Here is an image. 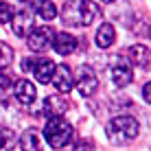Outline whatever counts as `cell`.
Wrapping results in <instances>:
<instances>
[{
    "label": "cell",
    "instance_id": "8fae6325",
    "mask_svg": "<svg viewBox=\"0 0 151 151\" xmlns=\"http://www.w3.org/2000/svg\"><path fill=\"white\" fill-rule=\"evenodd\" d=\"M53 48H55V53H59V55H72L77 50V37L70 35V33H55Z\"/></svg>",
    "mask_w": 151,
    "mask_h": 151
},
{
    "label": "cell",
    "instance_id": "6da1fadb",
    "mask_svg": "<svg viewBox=\"0 0 151 151\" xmlns=\"http://www.w3.org/2000/svg\"><path fill=\"white\" fill-rule=\"evenodd\" d=\"M61 15H64L66 24H72V27H90L101 15V9L92 0H66L64 9H61Z\"/></svg>",
    "mask_w": 151,
    "mask_h": 151
},
{
    "label": "cell",
    "instance_id": "e0dca14e",
    "mask_svg": "<svg viewBox=\"0 0 151 151\" xmlns=\"http://www.w3.org/2000/svg\"><path fill=\"white\" fill-rule=\"evenodd\" d=\"M15 147V134L9 127H0V151H13Z\"/></svg>",
    "mask_w": 151,
    "mask_h": 151
},
{
    "label": "cell",
    "instance_id": "7402d4cb",
    "mask_svg": "<svg viewBox=\"0 0 151 151\" xmlns=\"http://www.w3.org/2000/svg\"><path fill=\"white\" fill-rule=\"evenodd\" d=\"M149 83H145V88H142V99H145V103H149L151 101V90H149Z\"/></svg>",
    "mask_w": 151,
    "mask_h": 151
},
{
    "label": "cell",
    "instance_id": "9a60e30c",
    "mask_svg": "<svg viewBox=\"0 0 151 151\" xmlns=\"http://www.w3.org/2000/svg\"><path fill=\"white\" fill-rule=\"evenodd\" d=\"M129 59L136 66H142V68H149V48L145 44H136L129 48Z\"/></svg>",
    "mask_w": 151,
    "mask_h": 151
},
{
    "label": "cell",
    "instance_id": "ba28073f",
    "mask_svg": "<svg viewBox=\"0 0 151 151\" xmlns=\"http://www.w3.org/2000/svg\"><path fill=\"white\" fill-rule=\"evenodd\" d=\"M13 94L22 105H31V103L35 101V96H37V90H35V86L31 81L20 79V81L13 83Z\"/></svg>",
    "mask_w": 151,
    "mask_h": 151
},
{
    "label": "cell",
    "instance_id": "7c38bea8",
    "mask_svg": "<svg viewBox=\"0 0 151 151\" xmlns=\"http://www.w3.org/2000/svg\"><path fill=\"white\" fill-rule=\"evenodd\" d=\"M66 110H68V101H66L64 96H46L44 101V114L48 118L53 116H61V114H66Z\"/></svg>",
    "mask_w": 151,
    "mask_h": 151
},
{
    "label": "cell",
    "instance_id": "ac0fdd59",
    "mask_svg": "<svg viewBox=\"0 0 151 151\" xmlns=\"http://www.w3.org/2000/svg\"><path fill=\"white\" fill-rule=\"evenodd\" d=\"M11 61H13V50H11V46L4 44V42H0V68H7Z\"/></svg>",
    "mask_w": 151,
    "mask_h": 151
},
{
    "label": "cell",
    "instance_id": "d6986e66",
    "mask_svg": "<svg viewBox=\"0 0 151 151\" xmlns=\"http://www.w3.org/2000/svg\"><path fill=\"white\" fill-rule=\"evenodd\" d=\"M11 88H13L11 79H9L7 75H0V101H7V96H9V92H11Z\"/></svg>",
    "mask_w": 151,
    "mask_h": 151
},
{
    "label": "cell",
    "instance_id": "ffe728a7",
    "mask_svg": "<svg viewBox=\"0 0 151 151\" xmlns=\"http://www.w3.org/2000/svg\"><path fill=\"white\" fill-rule=\"evenodd\" d=\"M15 15V9L11 7L9 2H0V24H4V22H9Z\"/></svg>",
    "mask_w": 151,
    "mask_h": 151
},
{
    "label": "cell",
    "instance_id": "4fadbf2b",
    "mask_svg": "<svg viewBox=\"0 0 151 151\" xmlns=\"http://www.w3.org/2000/svg\"><path fill=\"white\" fill-rule=\"evenodd\" d=\"M20 149L22 151H40L42 149L40 134L35 132V129H27V132L20 136Z\"/></svg>",
    "mask_w": 151,
    "mask_h": 151
},
{
    "label": "cell",
    "instance_id": "3957f363",
    "mask_svg": "<svg viewBox=\"0 0 151 151\" xmlns=\"http://www.w3.org/2000/svg\"><path fill=\"white\" fill-rule=\"evenodd\" d=\"M72 134H75V129H72V125L68 121H64L61 116H53L48 118V123L44 125V138L48 140V145L53 149H64L70 145L72 140Z\"/></svg>",
    "mask_w": 151,
    "mask_h": 151
},
{
    "label": "cell",
    "instance_id": "8992f818",
    "mask_svg": "<svg viewBox=\"0 0 151 151\" xmlns=\"http://www.w3.org/2000/svg\"><path fill=\"white\" fill-rule=\"evenodd\" d=\"M99 88V79L94 75V70L88 68V66H81L79 68V79H77V90H79L81 96H92Z\"/></svg>",
    "mask_w": 151,
    "mask_h": 151
},
{
    "label": "cell",
    "instance_id": "2e32d148",
    "mask_svg": "<svg viewBox=\"0 0 151 151\" xmlns=\"http://www.w3.org/2000/svg\"><path fill=\"white\" fill-rule=\"evenodd\" d=\"M35 11L42 20H55L57 18V7L53 0H37L35 2Z\"/></svg>",
    "mask_w": 151,
    "mask_h": 151
},
{
    "label": "cell",
    "instance_id": "7a4b0ae2",
    "mask_svg": "<svg viewBox=\"0 0 151 151\" xmlns=\"http://www.w3.org/2000/svg\"><path fill=\"white\" fill-rule=\"evenodd\" d=\"M140 132V125L134 116H116L107 123L105 134L110 138L112 145H125L129 140H134Z\"/></svg>",
    "mask_w": 151,
    "mask_h": 151
},
{
    "label": "cell",
    "instance_id": "5bb4252c",
    "mask_svg": "<svg viewBox=\"0 0 151 151\" xmlns=\"http://www.w3.org/2000/svg\"><path fill=\"white\" fill-rule=\"evenodd\" d=\"M114 40H116V31H114V27L110 22L101 24L96 31V44L101 46V48H110V46L114 44Z\"/></svg>",
    "mask_w": 151,
    "mask_h": 151
},
{
    "label": "cell",
    "instance_id": "30bf717a",
    "mask_svg": "<svg viewBox=\"0 0 151 151\" xmlns=\"http://www.w3.org/2000/svg\"><path fill=\"white\" fill-rule=\"evenodd\" d=\"M31 72L35 75V79L40 83H48L53 79V72H55V64L53 59H46V57H40V59L33 61V66H31Z\"/></svg>",
    "mask_w": 151,
    "mask_h": 151
},
{
    "label": "cell",
    "instance_id": "52a82bcc",
    "mask_svg": "<svg viewBox=\"0 0 151 151\" xmlns=\"http://www.w3.org/2000/svg\"><path fill=\"white\" fill-rule=\"evenodd\" d=\"M13 33L18 35V37H29L31 31L35 29V18H33V11H29V9H22V11H18V15H13Z\"/></svg>",
    "mask_w": 151,
    "mask_h": 151
},
{
    "label": "cell",
    "instance_id": "5b68a950",
    "mask_svg": "<svg viewBox=\"0 0 151 151\" xmlns=\"http://www.w3.org/2000/svg\"><path fill=\"white\" fill-rule=\"evenodd\" d=\"M134 79V72H132V66L123 59V57H114L112 59V81L116 88H125L129 86Z\"/></svg>",
    "mask_w": 151,
    "mask_h": 151
},
{
    "label": "cell",
    "instance_id": "44dd1931",
    "mask_svg": "<svg viewBox=\"0 0 151 151\" xmlns=\"http://www.w3.org/2000/svg\"><path fill=\"white\" fill-rule=\"evenodd\" d=\"M70 151H92V145L90 142H79L75 147H70Z\"/></svg>",
    "mask_w": 151,
    "mask_h": 151
},
{
    "label": "cell",
    "instance_id": "9c48e42d",
    "mask_svg": "<svg viewBox=\"0 0 151 151\" xmlns=\"http://www.w3.org/2000/svg\"><path fill=\"white\" fill-rule=\"evenodd\" d=\"M50 81H53V86L59 92H68L72 88V83H75V79H72V70L66 64L55 66V72H53V79H50Z\"/></svg>",
    "mask_w": 151,
    "mask_h": 151
},
{
    "label": "cell",
    "instance_id": "603a6c76",
    "mask_svg": "<svg viewBox=\"0 0 151 151\" xmlns=\"http://www.w3.org/2000/svg\"><path fill=\"white\" fill-rule=\"evenodd\" d=\"M103 2H114V0H103Z\"/></svg>",
    "mask_w": 151,
    "mask_h": 151
},
{
    "label": "cell",
    "instance_id": "277c9868",
    "mask_svg": "<svg viewBox=\"0 0 151 151\" xmlns=\"http://www.w3.org/2000/svg\"><path fill=\"white\" fill-rule=\"evenodd\" d=\"M53 40H55V29L53 27H37V29L31 31V35H29V48L40 53V50L48 48L53 44Z\"/></svg>",
    "mask_w": 151,
    "mask_h": 151
}]
</instances>
